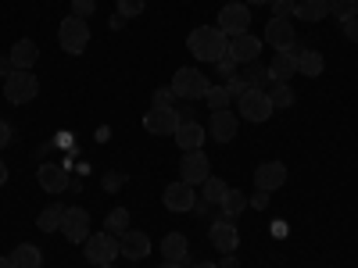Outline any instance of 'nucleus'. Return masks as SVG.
I'll use <instances>...</instances> for the list:
<instances>
[{"label": "nucleus", "mask_w": 358, "mask_h": 268, "mask_svg": "<svg viewBox=\"0 0 358 268\" xmlns=\"http://www.w3.org/2000/svg\"><path fill=\"white\" fill-rule=\"evenodd\" d=\"M268 94V100H273V107L280 111V107H294V89H290V82H273V89H265Z\"/></svg>", "instance_id": "nucleus-29"}, {"label": "nucleus", "mask_w": 358, "mask_h": 268, "mask_svg": "<svg viewBox=\"0 0 358 268\" xmlns=\"http://www.w3.org/2000/svg\"><path fill=\"white\" fill-rule=\"evenodd\" d=\"M236 129H241V114H233L229 107L212 111V118H208V133H212V140H219V143H229L236 136Z\"/></svg>", "instance_id": "nucleus-15"}, {"label": "nucleus", "mask_w": 358, "mask_h": 268, "mask_svg": "<svg viewBox=\"0 0 358 268\" xmlns=\"http://www.w3.org/2000/svg\"><path fill=\"white\" fill-rule=\"evenodd\" d=\"M0 268H15V265H11V258H0Z\"/></svg>", "instance_id": "nucleus-45"}, {"label": "nucleus", "mask_w": 358, "mask_h": 268, "mask_svg": "<svg viewBox=\"0 0 358 268\" xmlns=\"http://www.w3.org/2000/svg\"><path fill=\"white\" fill-rule=\"evenodd\" d=\"M118 254L129 258V261H140L151 254V236L140 232V229H126L122 236H118Z\"/></svg>", "instance_id": "nucleus-13"}, {"label": "nucleus", "mask_w": 358, "mask_h": 268, "mask_svg": "<svg viewBox=\"0 0 358 268\" xmlns=\"http://www.w3.org/2000/svg\"><path fill=\"white\" fill-rule=\"evenodd\" d=\"M258 50H262V40L258 36H251V33H241V36H233L229 40V57L236 65H251V61H258Z\"/></svg>", "instance_id": "nucleus-16"}, {"label": "nucleus", "mask_w": 358, "mask_h": 268, "mask_svg": "<svg viewBox=\"0 0 358 268\" xmlns=\"http://www.w3.org/2000/svg\"><path fill=\"white\" fill-rule=\"evenodd\" d=\"M204 140H208V129H204V126H197V122H179V129H176L179 151H201Z\"/></svg>", "instance_id": "nucleus-20"}, {"label": "nucleus", "mask_w": 358, "mask_h": 268, "mask_svg": "<svg viewBox=\"0 0 358 268\" xmlns=\"http://www.w3.org/2000/svg\"><path fill=\"white\" fill-rule=\"evenodd\" d=\"M176 94H172V86L169 89H155V107H172Z\"/></svg>", "instance_id": "nucleus-39"}, {"label": "nucleus", "mask_w": 358, "mask_h": 268, "mask_svg": "<svg viewBox=\"0 0 358 268\" xmlns=\"http://www.w3.org/2000/svg\"><path fill=\"white\" fill-rule=\"evenodd\" d=\"M273 100H268V94L265 89H258V86H251L248 94L236 100V114L244 118V122H268V118H273Z\"/></svg>", "instance_id": "nucleus-5"}, {"label": "nucleus", "mask_w": 358, "mask_h": 268, "mask_svg": "<svg viewBox=\"0 0 358 268\" xmlns=\"http://www.w3.org/2000/svg\"><path fill=\"white\" fill-rule=\"evenodd\" d=\"M297 72V54L294 50H276V57L268 61V79L273 82H290Z\"/></svg>", "instance_id": "nucleus-19"}, {"label": "nucleus", "mask_w": 358, "mask_h": 268, "mask_svg": "<svg viewBox=\"0 0 358 268\" xmlns=\"http://www.w3.org/2000/svg\"><path fill=\"white\" fill-rule=\"evenodd\" d=\"M226 89H229V97H233V100H241V97L248 94V89H251V86H248V82H244L241 75H233V79L226 82Z\"/></svg>", "instance_id": "nucleus-38"}, {"label": "nucleus", "mask_w": 358, "mask_h": 268, "mask_svg": "<svg viewBox=\"0 0 358 268\" xmlns=\"http://www.w3.org/2000/svg\"><path fill=\"white\" fill-rule=\"evenodd\" d=\"M208 86H212V82H208V75L197 72V68H179L172 75V94L183 97V100H204Z\"/></svg>", "instance_id": "nucleus-6"}, {"label": "nucleus", "mask_w": 358, "mask_h": 268, "mask_svg": "<svg viewBox=\"0 0 358 268\" xmlns=\"http://www.w3.org/2000/svg\"><path fill=\"white\" fill-rule=\"evenodd\" d=\"M108 229L104 232H111V236H122L126 229H129V211H126V207H115V211L108 215V222H104Z\"/></svg>", "instance_id": "nucleus-31"}, {"label": "nucleus", "mask_w": 358, "mask_h": 268, "mask_svg": "<svg viewBox=\"0 0 358 268\" xmlns=\"http://www.w3.org/2000/svg\"><path fill=\"white\" fill-rule=\"evenodd\" d=\"M115 8H118L122 18H136L143 11V0H115Z\"/></svg>", "instance_id": "nucleus-34"}, {"label": "nucleus", "mask_w": 358, "mask_h": 268, "mask_svg": "<svg viewBox=\"0 0 358 268\" xmlns=\"http://www.w3.org/2000/svg\"><path fill=\"white\" fill-rule=\"evenodd\" d=\"M241 79H244L248 86H258V89H262V82L268 79V68H265V65H258V61H251V65H248V72H244Z\"/></svg>", "instance_id": "nucleus-33"}, {"label": "nucleus", "mask_w": 358, "mask_h": 268, "mask_svg": "<svg viewBox=\"0 0 358 268\" xmlns=\"http://www.w3.org/2000/svg\"><path fill=\"white\" fill-rule=\"evenodd\" d=\"M8 143H11V126L4 122V118H0V151H4Z\"/></svg>", "instance_id": "nucleus-41"}, {"label": "nucleus", "mask_w": 358, "mask_h": 268, "mask_svg": "<svg viewBox=\"0 0 358 268\" xmlns=\"http://www.w3.org/2000/svg\"><path fill=\"white\" fill-rule=\"evenodd\" d=\"M187 50L197 57V61L215 65L219 57H226L229 40L222 36V29H219V25H201V29H194V33L187 36Z\"/></svg>", "instance_id": "nucleus-1"}, {"label": "nucleus", "mask_w": 358, "mask_h": 268, "mask_svg": "<svg viewBox=\"0 0 358 268\" xmlns=\"http://www.w3.org/2000/svg\"><path fill=\"white\" fill-rule=\"evenodd\" d=\"M4 183H8V165L0 161V186H4Z\"/></svg>", "instance_id": "nucleus-44"}, {"label": "nucleus", "mask_w": 358, "mask_h": 268, "mask_svg": "<svg viewBox=\"0 0 358 268\" xmlns=\"http://www.w3.org/2000/svg\"><path fill=\"white\" fill-rule=\"evenodd\" d=\"M330 15L341 18V22L355 18V15H358V0H330Z\"/></svg>", "instance_id": "nucleus-32"}, {"label": "nucleus", "mask_w": 358, "mask_h": 268, "mask_svg": "<svg viewBox=\"0 0 358 268\" xmlns=\"http://www.w3.org/2000/svg\"><path fill=\"white\" fill-rule=\"evenodd\" d=\"M162 200H165V207L169 211H194V204H197V190L190 186V183H169L165 186V193H162Z\"/></svg>", "instance_id": "nucleus-11"}, {"label": "nucleus", "mask_w": 358, "mask_h": 268, "mask_svg": "<svg viewBox=\"0 0 358 268\" xmlns=\"http://www.w3.org/2000/svg\"><path fill=\"white\" fill-rule=\"evenodd\" d=\"M162 268H183V265H176V261H165V265H162Z\"/></svg>", "instance_id": "nucleus-48"}, {"label": "nucleus", "mask_w": 358, "mask_h": 268, "mask_svg": "<svg viewBox=\"0 0 358 268\" xmlns=\"http://www.w3.org/2000/svg\"><path fill=\"white\" fill-rule=\"evenodd\" d=\"M283 183H287V165H283V161H262V165L255 168V186H258V190L273 193V190H280Z\"/></svg>", "instance_id": "nucleus-14"}, {"label": "nucleus", "mask_w": 358, "mask_h": 268, "mask_svg": "<svg viewBox=\"0 0 358 268\" xmlns=\"http://www.w3.org/2000/svg\"><path fill=\"white\" fill-rule=\"evenodd\" d=\"M204 100H208V107H212V111H226V107L233 104V97H229V89H226V86H208Z\"/></svg>", "instance_id": "nucleus-30"}, {"label": "nucleus", "mask_w": 358, "mask_h": 268, "mask_svg": "<svg viewBox=\"0 0 358 268\" xmlns=\"http://www.w3.org/2000/svg\"><path fill=\"white\" fill-rule=\"evenodd\" d=\"M244 4H273V0H244Z\"/></svg>", "instance_id": "nucleus-47"}, {"label": "nucleus", "mask_w": 358, "mask_h": 268, "mask_svg": "<svg viewBox=\"0 0 358 268\" xmlns=\"http://www.w3.org/2000/svg\"><path fill=\"white\" fill-rule=\"evenodd\" d=\"M265 43L276 50H294V22L290 18H273L265 25Z\"/></svg>", "instance_id": "nucleus-18"}, {"label": "nucleus", "mask_w": 358, "mask_h": 268, "mask_svg": "<svg viewBox=\"0 0 358 268\" xmlns=\"http://www.w3.org/2000/svg\"><path fill=\"white\" fill-rule=\"evenodd\" d=\"M97 11V0H72V15L76 18H90Z\"/></svg>", "instance_id": "nucleus-36"}, {"label": "nucleus", "mask_w": 358, "mask_h": 268, "mask_svg": "<svg viewBox=\"0 0 358 268\" xmlns=\"http://www.w3.org/2000/svg\"><path fill=\"white\" fill-rule=\"evenodd\" d=\"M62 222H65V207H62V204H50V207H43L40 218H36V225H40L43 232H57V229H62Z\"/></svg>", "instance_id": "nucleus-28"}, {"label": "nucleus", "mask_w": 358, "mask_h": 268, "mask_svg": "<svg viewBox=\"0 0 358 268\" xmlns=\"http://www.w3.org/2000/svg\"><path fill=\"white\" fill-rule=\"evenodd\" d=\"M215 25L222 29V36H226V40L241 36V33H248V29H251V8L244 4V0H236V4H226V8L219 11V22H215Z\"/></svg>", "instance_id": "nucleus-7"}, {"label": "nucleus", "mask_w": 358, "mask_h": 268, "mask_svg": "<svg viewBox=\"0 0 358 268\" xmlns=\"http://www.w3.org/2000/svg\"><path fill=\"white\" fill-rule=\"evenodd\" d=\"M36 57H40V47H36L33 40H18V43L11 47V54H8V61H11V68H25V72H33Z\"/></svg>", "instance_id": "nucleus-21"}, {"label": "nucleus", "mask_w": 358, "mask_h": 268, "mask_svg": "<svg viewBox=\"0 0 358 268\" xmlns=\"http://www.w3.org/2000/svg\"><path fill=\"white\" fill-rule=\"evenodd\" d=\"M179 122H183V118H179L176 107H151L143 114V129L151 136H176Z\"/></svg>", "instance_id": "nucleus-10"}, {"label": "nucleus", "mask_w": 358, "mask_h": 268, "mask_svg": "<svg viewBox=\"0 0 358 268\" xmlns=\"http://www.w3.org/2000/svg\"><path fill=\"white\" fill-rule=\"evenodd\" d=\"M212 175V161H208L204 151H183V161H179V179L190 186H201L204 179Z\"/></svg>", "instance_id": "nucleus-9"}, {"label": "nucleus", "mask_w": 358, "mask_h": 268, "mask_svg": "<svg viewBox=\"0 0 358 268\" xmlns=\"http://www.w3.org/2000/svg\"><path fill=\"white\" fill-rule=\"evenodd\" d=\"M219 268H236V254H226V261H222Z\"/></svg>", "instance_id": "nucleus-43"}, {"label": "nucleus", "mask_w": 358, "mask_h": 268, "mask_svg": "<svg viewBox=\"0 0 358 268\" xmlns=\"http://www.w3.org/2000/svg\"><path fill=\"white\" fill-rule=\"evenodd\" d=\"M341 29H344V36H348L351 43H358V15L348 18V22H341Z\"/></svg>", "instance_id": "nucleus-40"}, {"label": "nucleus", "mask_w": 358, "mask_h": 268, "mask_svg": "<svg viewBox=\"0 0 358 268\" xmlns=\"http://www.w3.org/2000/svg\"><path fill=\"white\" fill-rule=\"evenodd\" d=\"M36 183L43 186V193H65V186H69V172H65V165L43 161L40 172H36Z\"/></svg>", "instance_id": "nucleus-17"}, {"label": "nucleus", "mask_w": 358, "mask_h": 268, "mask_svg": "<svg viewBox=\"0 0 358 268\" xmlns=\"http://www.w3.org/2000/svg\"><path fill=\"white\" fill-rule=\"evenodd\" d=\"M326 15H330V0H297L294 8L297 22H322Z\"/></svg>", "instance_id": "nucleus-23"}, {"label": "nucleus", "mask_w": 358, "mask_h": 268, "mask_svg": "<svg viewBox=\"0 0 358 268\" xmlns=\"http://www.w3.org/2000/svg\"><path fill=\"white\" fill-rule=\"evenodd\" d=\"M248 200H251V207H265V204H268V193H265V190H258V193H255V197H248Z\"/></svg>", "instance_id": "nucleus-42"}, {"label": "nucleus", "mask_w": 358, "mask_h": 268, "mask_svg": "<svg viewBox=\"0 0 358 268\" xmlns=\"http://www.w3.org/2000/svg\"><path fill=\"white\" fill-rule=\"evenodd\" d=\"M322 54L319 50H297V72L301 75H308V79H315V75H322Z\"/></svg>", "instance_id": "nucleus-26"}, {"label": "nucleus", "mask_w": 358, "mask_h": 268, "mask_svg": "<svg viewBox=\"0 0 358 268\" xmlns=\"http://www.w3.org/2000/svg\"><path fill=\"white\" fill-rule=\"evenodd\" d=\"M162 254H165V261L183 265V261H187V254H190V240H187L183 232H169L165 240H162Z\"/></svg>", "instance_id": "nucleus-22"}, {"label": "nucleus", "mask_w": 358, "mask_h": 268, "mask_svg": "<svg viewBox=\"0 0 358 268\" xmlns=\"http://www.w3.org/2000/svg\"><path fill=\"white\" fill-rule=\"evenodd\" d=\"M11 265H15V268H40V265H43V254H40L36 244H18V247L11 251Z\"/></svg>", "instance_id": "nucleus-24"}, {"label": "nucleus", "mask_w": 358, "mask_h": 268, "mask_svg": "<svg viewBox=\"0 0 358 268\" xmlns=\"http://www.w3.org/2000/svg\"><path fill=\"white\" fill-rule=\"evenodd\" d=\"M215 72H219V75H222V79L229 82V79L236 75V61H233V57L226 54V57H219V61H215Z\"/></svg>", "instance_id": "nucleus-37"}, {"label": "nucleus", "mask_w": 358, "mask_h": 268, "mask_svg": "<svg viewBox=\"0 0 358 268\" xmlns=\"http://www.w3.org/2000/svg\"><path fill=\"white\" fill-rule=\"evenodd\" d=\"M83 258L94 268L111 265L118 258V236H111V232H90L86 244H83Z\"/></svg>", "instance_id": "nucleus-4"}, {"label": "nucleus", "mask_w": 358, "mask_h": 268, "mask_svg": "<svg viewBox=\"0 0 358 268\" xmlns=\"http://www.w3.org/2000/svg\"><path fill=\"white\" fill-rule=\"evenodd\" d=\"M208 240H212V247L222 251V254H236V247H241V232H236V222L226 218V215H219V218L212 222V229H208Z\"/></svg>", "instance_id": "nucleus-8"}, {"label": "nucleus", "mask_w": 358, "mask_h": 268, "mask_svg": "<svg viewBox=\"0 0 358 268\" xmlns=\"http://www.w3.org/2000/svg\"><path fill=\"white\" fill-rule=\"evenodd\" d=\"M273 18H294V8H297V0H273Z\"/></svg>", "instance_id": "nucleus-35"}, {"label": "nucleus", "mask_w": 358, "mask_h": 268, "mask_svg": "<svg viewBox=\"0 0 358 268\" xmlns=\"http://www.w3.org/2000/svg\"><path fill=\"white\" fill-rule=\"evenodd\" d=\"M90 215L83 211V207H65V222H62V232H65V240L69 244H86V236H90Z\"/></svg>", "instance_id": "nucleus-12"}, {"label": "nucleus", "mask_w": 358, "mask_h": 268, "mask_svg": "<svg viewBox=\"0 0 358 268\" xmlns=\"http://www.w3.org/2000/svg\"><path fill=\"white\" fill-rule=\"evenodd\" d=\"M40 94V79L33 72H25V68H11L4 75V97L11 104H29V100H36Z\"/></svg>", "instance_id": "nucleus-2"}, {"label": "nucleus", "mask_w": 358, "mask_h": 268, "mask_svg": "<svg viewBox=\"0 0 358 268\" xmlns=\"http://www.w3.org/2000/svg\"><path fill=\"white\" fill-rule=\"evenodd\" d=\"M101 268H111V265H101Z\"/></svg>", "instance_id": "nucleus-49"}, {"label": "nucleus", "mask_w": 358, "mask_h": 268, "mask_svg": "<svg viewBox=\"0 0 358 268\" xmlns=\"http://www.w3.org/2000/svg\"><path fill=\"white\" fill-rule=\"evenodd\" d=\"M57 43H62V50H65V54L79 57V54L86 50V43H90V25H86V18L69 15L62 25H57Z\"/></svg>", "instance_id": "nucleus-3"}, {"label": "nucleus", "mask_w": 358, "mask_h": 268, "mask_svg": "<svg viewBox=\"0 0 358 268\" xmlns=\"http://www.w3.org/2000/svg\"><path fill=\"white\" fill-rule=\"evenodd\" d=\"M194 268H219V265H212V261H201V265H194Z\"/></svg>", "instance_id": "nucleus-46"}, {"label": "nucleus", "mask_w": 358, "mask_h": 268, "mask_svg": "<svg viewBox=\"0 0 358 268\" xmlns=\"http://www.w3.org/2000/svg\"><path fill=\"white\" fill-rule=\"evenodd\" d=\"M222 215L226 218H241V211H248V207H251V200H248V193H241V190H226V197H222Z\"/></svg>", "instance_id": "nucleus-25"}, {"label": "nucleus", "mask_w": 358, "mask_h": 268, "mask_svg": "<svg viewBox=\"0 0 358 268\" xmlns=\"http://www.w3.org/2000/svg\"><path fill=\"white\" fill-rule=\"evenodd\" d=\"M226 190H229V186L222 183V179H219V175H208V179H204V183H201V193H197V197H201V200H208V204H215V207H219V204H222V197H226Z\"/></svg>", "instance_id": "nucleus-27"}]
</instances>
